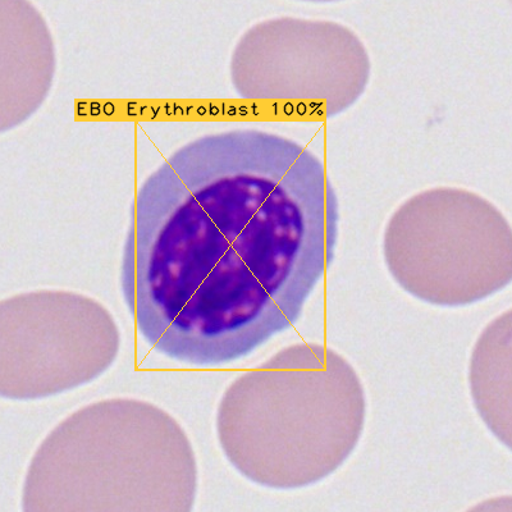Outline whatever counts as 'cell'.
<instances>
[{"label":"cell","mask_w":512,"mask_h":512,"mask_svg":"<svg viewBox=\"0 0 512 512\" xmlns=\"http://www.w3.org/2000/svg\"><path fill=\"white\" fill-rule=\"evenodd\" d=\"M337 235L338 200L317 155L254 128L201 136L137 191L123 296L155 351L218 367L294 326Z\"/></svg>","instance_id":"1"},{"label":"cell","mask_w":512,"mask_h":512,"mask_svg":"<svg viewBox=\"0 0 512 512\" xmlns=\"http://www.w3.org/2000/svg\"><path fill=\"white\" fill-rule=\"evenodd\" d=\"M367 401L349 361L329 347H286L224 392L217 433L233 468L260 486H313L360 442Z\"/></svg>","instance_id":"2"},{"label":"cell","mask_w":512,"mask_h":512,"mask_svg":"<svg viewBox=\"0 0 512 512\" xmlns=\"http://www.w3.org/2000/svg\"><path fill=\"white\" fill-rule=\"evenodd\" d=\"M196 461L176 420L148 402L114 399L68 416L41 443L25 479L27 512H186Z\"/></svg>","instance_id":"3"},{"label":"cell","mask_w":512,"mask_h":512,"mask_svg":"<svg viewBox=\"0 0 512 512\" xmlns=\"http://www.w3.org/2000/svg\"><path fill=\"white\" fill-rule=\"evenodd\" d=\"M383 255L397 285L445 308L479 303L512 280L509 221L460 187H434L404 201L384 230Z\"/></svg>","instance_id":"4"},{"label":"cell","mask_w":512,"mask_h":512,"mask_svg":"<svg viewBox=\"0 0 512 512\" xmlns=\"http://www.w3.org/2000/svg\"><path fill=\"white\" fill-rule=\"evenodd\" d=\"M120 344L112 315L89 297L13 296L0 306V392L27 401L71 391L102 376Z\"/></svg>","instance_id":"5"},{"label":"cell","mask_w":512,"mask_h":512,"mask_svg":"<svg viewBox=\"0 0 512 512\" xmlns=\"http://www.w3.org/2000/svg\"><path fill=\"white\" fill-rule=\"evenodd\" d=\"M233 88L246 99H304L337 116L370 80V57L359 36L333 21L276 18L250 29L231 62Z\"/></svg>","instance_id":"6"},{"label":"cell","mask_w":512,"mask_h":512,"mask_svg":"<svg viewBox=\"0 0 512 512\" xmlns=\"http://www.w3.org/2000/svg\"><path fill=\"white\" fill-rule=\"evenodd\" d=\"M470 392L480 418L511 447V312L489 324L470 361Z\"/></svg>","instance_id":"7"}]
</instances>
